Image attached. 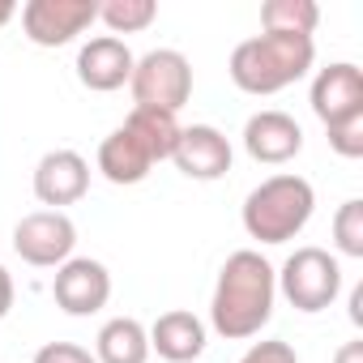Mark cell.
Segmentation results:
<instances>
[{"mask_svg": "<svg viewBox=\"0 0 363 363\" xmlns=\"http://www.w3.org/2000/svg\"><path fill=\"white\" fill-rule=\"evenodd\" d=\"M124 128L145 145V154H150L154 162L171 158V150H175V141H179V120H175L171 111H154V107H133L128 120H124Z\"/></svg>", "mask_w": 363, "mask_h": 363, "instance_id": "cell-17", "label": "cell"}, {"mask_svg": "<svg viewBox=\"0 0 363 363\" xmlns=\"http://www.w3.org/2000/svg\"><path fill=\"white\" fill-rule=\"evenodd\" d=\"M329 150L342 158H363V116H350L342 124H329Z\"/></svg>", "mask_w": 363, "mask_h": 363, "instance_id": "cell-21", "label": "cell"}, {"mask_svg": "<svg viewBox=\"0 0 363 363\" xmlns=\"http://www.w3.org/2000/svg\"><path fill=\"white\" fill-rule=\"evenodd\" d=\"M333 244L342 257H363V201L350 197L333 214Z\"/></svg>", "mask_w": 363, "mask_h": 363, "instance_id": "cell-20", "label": "cell"}, {"mask_svg": "<svg viewBox=\"0 0 363 363\" xmlns=\"http://www.w3.org/2000/svg\"><path fill=\"white\" fill-rule=\"evenodd\" d=\"M77 248V227L65 210H35L13 227V252L35 269H60Z\"/></svg>", "mask_w": 363, "mask_h": 363, "instance_id": "cell-6", "label": "cell"}, {"mask_svg": "<svg viewBox=\"0 0 363 363\" xmlns=\"http://www.w3.org/2000/svg\"><path fill=\"white\" fill-rule=\"evenodd\" d=\"M333 363H363V337H354V342H346L337 354H333Z\"/></svg>", "mask_w": 363, "mask_h": 363, "instance_id": "cell-25", "label": "cell"}, {"mask_svg": "<svg viewBox=\"0 0 363 363\" xmlns=\"http://www.w3.org/2000/svg\"><path fill=\"white\" fill-rule=\"evenodd\" d=\"M145 333H150V350H158V359H167V363H197L206 350V325H201V316H193L184 308L162 312Z\"/></svg>", "mask_w": 363, "mask_h": 363, "instance_id": "cell-14", "label": "cell"}, {"mask_svg": "<svg viewBox=\"0 0 363 363\" xmlns=\"http://www.w3.org/2000/svg\"><path fill=\"white\" fill-rule=\"evenodd\" d=\"M350 320H354V325H363V286H354V291H350Z\"/></svg>", "mask_w": 363, "mask_h": 363, "instance_id": "cell-26", "label": "cell"}, {"mask_svg": "<svg viewBox=\"0 0 363 363\" xmlns=\"http://www.w3.org/2000/svg\"><path fill=\"white\" fill-rule=\"evenodd\" d=\"M128 90H133L137 107H154V111H171L175 116L193 99V65H189L184 52H175V48H154V52H145L133 65Z\"/></svg>", "mask_w": 363, "mask_h": 363, "instance_id": "cell-4", "label": "cell"}, {"mask_svg": "<svg viewBox=\"0 0 363 363\" xmlns=\"http://www.w3.org/2000/svg\"><path fill=\"white\" fill-rule=\"evenodd\" d=\"M171 162L179 167V175L210 184V179H223L231 171V141L214 124H189V128H179Z\"/></svg>", "mask_w": 363, "mask_h": 363, "instance_id": "cell-9", "label": "cell"}, {"mask_svg": "<svg viewBox=\"0 0 363 363\" xmlns=\"http://www.w3.org/2000/svg\"><path fill=\"white\" fill-rule=\"evenodd\" d=\"M35 363H99V359L77 342H48L35 350Z\"/></svg>", "mask_w": 363, "mask_h": 363, "instance_id": "cell-23", "label": "cell"}, {"mask_svg": "<svg viewBox=\"0 0 363 363\" xmlns=\"http://www.w3.org/2000/svg\"><path fill=\"white\" fill-rule=\"evenodd\" d=\"M316 22H320V9L312 0H265L261 5L265 35H308L312 39Z\"/></svg>", "mask_w": 363, "mask_h": 363, "instance_id": "cell-18", "label": "cell"}, {"mask_svg": "<svg viewBox=\"0 0 363 363\" xmlns=\"http://www.w3.org/2000/svg\"><path fill=\"white\" fill-rule=\"evenodd\" d=\"M244 150H248L252 162L282 167V162H291L303 150V128L286 111H257L244 124Z\"/></svg>", "mask_w": 363, "mask_h": 363, "instance_id": "cell-12", "label": "cell"}, {"mask_svg": "<svg viewBox=\"0 0 363 363\" xmlns=\"http://www.w3.org/2000/svg\"><path fill=\"white\" fill-rule=\"evenodd\" d=\"M133 65H137V56L128 52L124 39L99 35V39H90V43L77 52V82H82L86 90H94V94H111V90L128 86Z\"/></svg>", "mask_w": 363, "mask_h": 363, "instance_id": "cell-13", "label": "cell"}, {"mask_svg": "<svg viewBox=\"0 0 363 363\" xmlns=\"http://www.w3.org/2000/svg\"><path fill=\"white\" fill-rule=\"evenodd\" d=\"M90 193V162L77 150H52L39 158L35 167V197L48 210H65L77 206Z\"/></svg>", "mask_w": 363, "mask_h": 363, "instance_id": "cell-10", "label": "cell"}, {"mask_svg": "<svg viewBox=\"0 0 363 363\" xmlns=\"http://www.w3.org/2000/svg\"><path fill=\"white\" fill-rule=\"evenodd\" d=\"M94 359L99 363H145L150 359L145 325L133 316H111L94 337Z\"/></svg>", "mask_w": 363, "mask_h": 363, "instance_id": "cell-16", "label": "cell"}, {"mask_svg": "<svg viewBox=\"0 0 363 363\" xmlns=\"http://www.w3.org/2000/svg\"><path fill=\"white\" fill-rule=\"evenodd\" d=\"M99 18H103V26L120 39V35L145 30V26L158 18V5H154V0H107V5H99Z\"/></svg>", "mask_w": 363, "mask_h": 363, "instance_id": "cell-19", "label": "cell"}, {"mask_svg": "<svg viewBox=\"0 0 363 363\" xmlns=\"http://www.w3.org/2000/svg\"><path fill=\"white\" fill-rule=\"evenodd\" d=\"M278 291L295 312H325L342 291V265L325 248H295L278 274Z\"/></svg>", "mask_w": 363, "mask_h": 363, "instance_id": "cell-5", "label": "cell"}, {"mask_svg": "<svg viewBox=\"0 0 363 363\" xmlns=\"http://www.w3.org/2000/svg\"><path fill=\"white\" fill-rule=\"evenodd\" d=\"M52 299L60 312L69 316H94L107 308L111 299V274L103 261H90V257H69L56 278H52Z\"/></svg>", "mask_w": 363, "mask_h": 363, "instance_id": "cell-8", "label": "cell"}, {"mask_svg": "<svg viewBox=\"0 0 363 363\" xmlns=\"http://www.w3.org/2000/svg\"><path fill=\"white\" fill-rule=\"evenodd\" d=\"M274 299H278V274H274V265L261 252L240 248L218 269L214 299H210V320H214V329L227 342H244V337H257L269 325Z\"/></svg>", "mask_w": 363, "mask_h": 363, "instance_id": "cell-1", "label": "cell"}, {"mask_svg": "<svg viewBox=\"0 0 363 363\" xmlns=\"http://www.w3.org/2000/svg\"><path fill=\"white\" fill-rule=\"evenodd\" d=\"M150 167H154V158L145 154V145L124 124L103 137V145H99V171L111 179V184H141V179L150 175Z\"/></svg>", "mask_w": 363, "mask_h": 363, "instance_id": "cell-15", "label": "cell"}, {"mask_svg": "<svg viewBox=\"0 0 363 363\" xmlns=\"http://www.w3.org/2000/svg\"><path fill=\"white\" fill-rule=\"evenodd\" d=\"M9 308H13V278H9L5 265H0V320L9 316Z\"/></svg>", "mask_w": 363, "mask_h": 363, "instance_id": "cell-24", "label": "cell"}, {"mask_svg": "<svg viewBox=\"0 0 363 363\" xmlns=\"http://www.w3.org/2000/svg\"><path fill=\"white\" fill-rule=\"evenodd\" d=\"M240 363H299V354H295V346H291V342L269 337V342H252V346H248V354H244Z\"/></svg>", "mask_w": 363, "mask_h": 363, "instance_id": "cell-22", "label": "cell"}, {"mask_svg": "<svg viewBox=\"0 0 363 363\" xmlns=\"http://www.w3.org/2000/svg\"><path fill=\"white\" fill-rule=\"evenodd\" d=\"M90 22H99L94 0H30L22 5V30L35 48H65Z\"/></svg>", "mask_w": 363, "mask_h": 363, "instance_id": "cell-7", "label": "cell"}, {"mask_svg": "<svg viewBox=\"0 0 363 363\" xmlns=\"http://www.w3.org/2000/svg\"><path fill=\"white\" fill-rule=\"evenodd\" d=\"M316 43L308 35H252L231 52V82L244 94H278L308 77Z\"/></svg>", "mask_w": 363, "mask_h": 363, "instance_id": "cell-2", "label": "cell"}, {"mask_svg": "<svg viewBox=\"0 0 363 363\" xmlns=\"http://www.w3.org/2000/svg\"><path fill=\"white\" fill-rule=\"evenodd\" d=\"M13 18H18V9H13V5H9V0H0V26H9V22H13Z\"/></svg>", "mask_w": 363, "mask_h": 363, "instance_id": "cell-27", "label": "cell"}, {"mask_svg": "<svg viewBox=\"0 0 363 363\" xmlns=\"http://www.w3.org/2000/svg\"><path fill=\"white\" fill-rule=\"evenodd\" d=\"M316 210V193L303 175H269L244 197V231L261 244H286L295 240Z\"/></svg>", "mask_w": 363, "mask_h": 363, "instance_id": "cell-3", "label": "cell"}, {"mask_svg": "<svg viewBox=\"0 0 363 363\" xmlns=\"http://www.w3.org/2000/svg\"><path fill=\"white\" fill-rule=\"evenodd\" d=\"M312 111L325 128L342 124L350 116H363V73H359V65L337 60V65L320 69L312 77Z\"/></svg>", "mask_w": 363, "mask_h": 363, "instance_id": "cell-11", "label": "cell"}]
</instances>
